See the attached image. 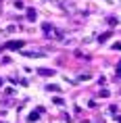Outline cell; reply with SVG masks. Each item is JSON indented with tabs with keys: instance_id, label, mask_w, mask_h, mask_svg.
<instances>
[{
	"instance_id": "1",
	"label": "cell",
	"mask_w": 121,
	"mask_h": 123,
	"mask_svg": "<svg viewBox=\"0 0 121 123\" xmlns=\"http://www.w3.org/2000/svg\"><path fill=\"white\" fill-rule=\"evenodd\" d=\"M4 46H6L8 50H19L21 46H23V42H6Z\"/></svg>"
},
{
	"instance_id": "2",
	"label": "cell",
	"mask_w": 121,
	"mask_h": 123,
	"mask_svg": "<svg viewBox=\"0 0 121 123\" xmlns=\"http://www.w3.org/2000/svg\"><path fill=\"white\" fill-rule=\"evenodd\" d=\"M38 75H44V77H52V75H54V71H50V69H38Z\"/></svg>"
},
{
	"instance_id": "3",
	"label": "cell",
	"mask_w": 121,
	"mask_h": 123,
	"mask_svg": "<svg viewBox=\"0 0 121 123\" xmlns=\"http://www.w3.org/2000/svg\"><path fill=\"white\" fill-rule=\"evenodd\" d=\"M40 113H44V109H38V111H33L32 115L27 117V121H36V119H38V115H40Z\"/></svg>"
},
{
	"instance_id": "4",
	"label": "cell",
	"mask_w": 121,
	"mask_h": 123,
	"mask_svg": "<svg viewBox=\"0 0 121 123\" xmlns=\"http://www.w3.org/2000/svg\"><path fill=\"white\" fill-rule=\"evenodd\" d=\"M23 54H25V56H42L44 52H23Z\"/></svg>"
},
{
	"instance_id": "5",
	"label": "cell",
	"mask_w": 121,
	"mask_h": 123,
	"mask_svg": "<svg viewBox=\"0 0 121 123\" xmlns=\"http://www.w3.org/2000/svg\"><path fill=\"white\" fill-rule=\"evenodd\" d=\"M108 38H111V31H104V33L100 36V42H104V40H108Z\"/></svg>"
},
{
	"instance_id": "6",
	"label": "cell",
	"mask_w": 121,
	"mask_h": 123,
	"mask_svg": "<svg viewBox=\"0 0 121 123\" xmlns=\"http://www.w3.org/2000/svg\"><path fill=\"white\" fill-rule=\"evenodd\" d=\"M27 17H29V19H32V21L36 19V15H33V11H32V8H29V11H27Z\"/></svg>"
},
{
	"instance_id": "7",
	"label": "cell",
	"mask_w": 121,
	"mask_h": 123,
	"mask_svg": "<svg viewBox=\"0 0 121 123\" xmlns=\"http://www.w3.org/2000/svg\"><path fill=\"white\" fill-rule=\"evenodd\" d=\"M113 48H115V50H121V42H117V44H115Z\"/></svg>"
}]
</instances>
